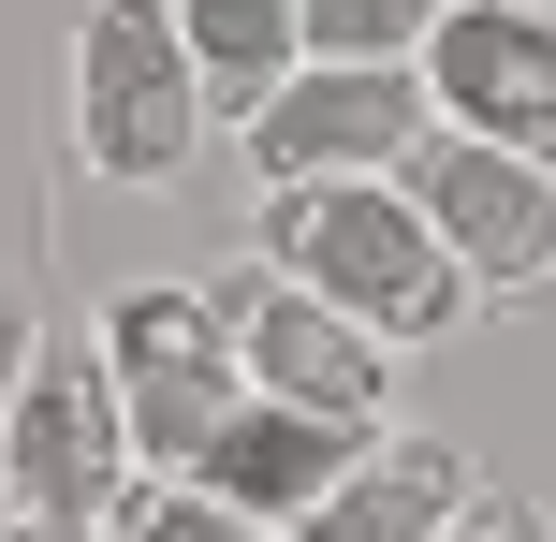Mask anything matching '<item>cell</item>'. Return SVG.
I'll return each mask as SVG.
<instances>
[{"label":"cell","instance_id":"obj_1","mask_svg":"<svg viewBox=\"0 0 556 542\" xmlns=\"http://www.w3.org/2000/svg\"><path fill=\"white\" fill-rule=\"evenodd\" d=\"M250 264H278L293 293H323L337 323H366V338H381L395 367H410V352H440L454 323H483V293L454 279V250L425 235V205L395 191V176H323V191H264Z\"/></svg>","mask_w":556,"mask_h":542},{"label":"cell","instance_id":"obj_2","mask_svg":"<svg viewBox=\"0 0 556 542\" xmlns=\"http://www.w3.org/2000/svg\"><path fill=\"white\" fill-rule=\"evenodd\" d=\"M59 117H74V162L103 191H176L220 133L191 45H176V0H88L74 59H59Z\"/></svg>","mask_w":556,"mask_h":542},{"label":"cell","instance_id":"obj_3","mask_svg":"<svg viewBox=\"0 0 556 542\" xmlns=\"http://www.w3.org/2000/svg\"><path fill=\"white\" fill-rule=\"evenodd\" d=\"M88 352H103V381H117V426H132L147 484H191L205 440L250 411V367H235L220 279H117L103 323H88Z\"/></svg>","mask_w":556,"mask_h":542},{"label":"cell","instance_id":"obj_4","mask_svg":"<svg viewBox=\"0 0 556 542\" xmlns=\"http://www.w3.org/2000/svg\"><path fill=\"white\" fill-rule=\"evenodd\" d=\"M132 484H147V455H132V426H117L103 352H88V338L29 352L15 426H0V499H15L29 528H117V514H132Z\"/></svg>","mask_w":556,"mask_h":542},{"label":"cell","instance_id":"obj_5","mask_svg":"<svg viewBox=\"0 0 556 542\" xmlns=\"http://www.w3.org/2000/svg\"><path fill=\"white\" fill-rule=\"evenodd\" d=\"M440 133L410 59H307L264 117H235V162L264 191H323V176H410V147Z\"/></svg>","mask_w":556,"mask_h":542},{"label":"cell","instance_id":"obj_6","mask_svg":"<svg viewBox=\"0 0 556 542\" xmlns=\"http://www.w3.org/2000/svg\"><path fill=\"white\" fill-rule=\"evenodd\" d=\"M395 191L425 205V235L454 250V279H469L483 308H513V293H542V279H556V176H542V162L469 147V133H425Z\"/></svg>","mask_w":556,"mask_h":542},{"label":"cell","instance_id":"obj_7","mask_svg":"<svg viewBox=\"0 0 556 542\" xmlns=\"http://www.w3.org/2000/svg\"><path fill=\"white\" fill-rule=\"evenodd\" d=\"M220 308H235V367H250V396L323 411V426H366V440L395 426V352L366 338V323H337L323 293H293L278 264H235Z\"/></svg>","mask_w":556,"mask_h":542},{"label":"cell","instance_id":"obj_8","mask_svg":"<svg viewBox=\"0 0 556 542\" xmlns=\"http://www.w3.org/2000/svg\"><path fill=\"white\" fill-rule=\"evenodd\" d=\"M410 74H425V103H440V133L513 147V162L556 176V0H454Z\"/></svg>","mask_w":556,"mask_h":542},{"label":"cell","instance_id":"obj_9","mask_svg":"<svg viewBox=\"0 0 556 542\" xmlns=\"http://www.w3.org/2000/svg\"><path fill=\"white\" fill-rule=\"evenodd\" d=\"M352 455H366V426H323V411L250 396L220 440H205V469H191V484H205V499H235L250 528H307L337 484H352Z\"/></svg>","mask_w":556,"mask_h":542},{"label":"cell","instance_id":"obj_10","mask_svg":"<svg viewBox=\"0 0 556 542\" xmlns=\"http://www.w3.org/2000/svg\"><path fill=\"white\" fill-rule=\"evenodd\" d=\"M469 499H483V469L454 455V440L381 426V440L352 455V484H337V499H323V514H307L293 542H440L454 514H469Z\"/></svg>","mask_w":556,"mask_h":542},{"label":"cell","instance_id":"obj_11","mask_svg":"<svg viewBox=\"0 0 556 542\" xmlns=\"http://www.w3.org/2000/svg\"><path fill=\"white\" fill-rule=\"evenodd\" d=\"M176 45H191L220 117H264L307 74V0H176Z\"/></svg>","mask_w":556,"mask_h":542},{"label":"cell","instance_id":"obj_12","mask_svg":"<svg viewBox=\"0 0 556 542\" xmlns=\"http://www.w3.org/2000/svg\"><path fill=\"white\" fill-rule=\"evenodd\" d=\"M454 0H307V59H425Z\"/></svg>","mask_w":556,"mask_h":542},{"label":"cell","instance_id":"obj_13","mask_svg":"<svg viewBox=\"0 0 556 542\" xmlns=\"http://www.w3.org/2000/svg\"><path fill=\"white\" fill-rule=\"evenodd\" d=\"M117 542H293V528H250L235 499H205V484H132Z\"/></svg>","mask_w":556,"mask_h":542},{"label":"cell","instance_id":"obj_14","mask_svg":"<svg viewBox=\"0 0 556 542\" xmlns=\"http://www.w3.org/2000/svg\"><path fill=\"white\" fill-rule=\"evenodd\" d=\"M440 542H556V528H542V499H513V484H483V499H469V514H454Z\"/></svg>","mask_w":556,"mask_h":542},{"label":"cell","instance_id":"obj_15","mask_svg":"<svg viewBox=\"0 0 556 542\" xmlns=\"http://www.w3.org/2000/svg\"><path fill=\"white\" fill-rule=\"evenodd\" d=\"M29 352H45V323H29V293L0 279V426H15V381H29Z\"/></svg>","mask_w":556,"mask_h":542},{"label":"cell","instance_id":"obj_16","mask_svg":"<svg viewBox=\"0 0 556 542\" xmlns=\"http://www.w3.org/2000/svg\"><path fill=\"white\" fill-rule=\"evenodd\" d=\"M0 542H117V528H29V514H0Z\"/></svg>","mask_w":556,"mask_h":542}]
</instances>
